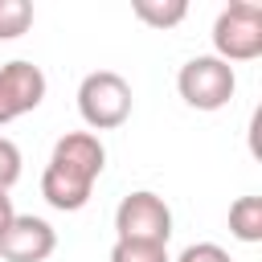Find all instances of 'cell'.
Here are the masks:
<instances>
[{"mask_svg":"<svg viewBox=\"0 0 262 262\" xmlns=\"http://www.w3.org/2000/svg\"><path fill=\"white\" fill-rule=\"evenodd\" d=\"M106 168V147L94 131H66L53 151L49 164L41 172V196L57 209V213H78L90 205L94 184Z\"/></svg>","mask_w":262,"mask_h":262,"instance_id":"1","label":"cell"},{"mask_svg":"<svg viewBox=\"0 0 262 262\" xmlns=\"http://www.w3.org/2000/svg\"><path fill=\"white\" fill-rule=\"evenodd\" d=\"M135 94L131 82L115 70H94L78 82V115L90 131H115L131 119Z\"/></svg>","mask_w":262,"mask_h":262,"instance_id":"2","label":"cell"},{"mask_svg":"<svg viewBox=\"0 0 262 262\" xmlns=\"http://www.w3.org/2000/svg\"><path fill=\"white\" fill-rule=\"evenodd\" d=\"M213 57L229 61H254L262 57V4L254 0H229L213 20Z\"/></svg>","mask_w":262,"mask_h":262,"instance_id":"3","label":"cell"},{"mask_svg":"<svg viewBox=\"0 0 262 262\" xmlns=\"http://www.w3.org/2000/svg\"><path fill=\"white\" fill-rule=\"evenodd\" d=\"M176 90H180V98H184L192 111H221V106H229V98H233V90H237V74H233V66H225L221 57L196 53V57H188V61L180 66Z\"/></svg>","mask_w":262,"mask_h":262,"instance_id":"4","label":"cell"},{"mask_svg":"<svg viewBox=\"0 0 262 262\" xmlns=\"http://www.w3.org/2000/svg\"><path fill=\"white\" fill-rule=\"evenodd\" d=\"M115 237L168 246V237H172V209H168V201L156 196L151 188L127 192L119 201V209H115Z\"/></svg>","mask_w":262,"mask_h":262,"instance_id":"5","label":"cell"},{"mask_svg":"<svg viewBox=\"0 0 262 262\" xmlns=\"http://www.w3.org/2000/svg\"><path fill=\"white\" fill-rule=\"evenodd\" d=\"M45 90H49V82H45L41 66H33L25 57L4 61L0 66V127L20 119V115H29V111H37Z\"/></svg>","mask_w":262,"mask_h":262,"instance_id":"6","label":"cell"},{"mask_svg":"<svg viewBox=\"0 0 262 262\" xmlns=\"http://www.w3.org/2000/svg\"><path fill=\"white\" fill-rule=\"evenodd\" d=\"M57 250V233L45 217L16 213L0 233V262H45Z\"/></svg>","mask_w":262,"mask_h":262,"instance_id":"7","label":"cell"},{"mask_svg":"<svg viewBox=\"0 0 262 262\" xmlns=\"http://www.w3.org/2000/svg\"><path fill=\"white\" fill-rule=\"evenodd\" d=\"M229 233L246 246L262 242V196H237L229 205Z\"/></svg>","mask_w":262,"mask_h":262,"instance_id":"8","label":"cell"},{"mask_svg":"<svg viewBox=\"0 0 262 262\" xmlns=\"http://www.w3.org/2000/svg\"><path fill=\"white\" fill-rule=\"evenodd\" d=\"M131 12L147 29H176L188 16V4L184 0H131Z\"/></svg>","mask_w":262,"mask_h":262,"instance_id":"9","label":"cell"},{"mask_svg":"<svg viewBox=\"0 0 262 262\" xmlns=\"http://www.w3.org/2000/svg\"><path fill=\"white\" fill-rule=\"evenodd\" d=\"M33 29V4L29 0H0V41H16Z\"/></svg>","mask_w":262,"mask_h":262,"instance_id":"10","label":"cell"},{"mask_svg":"<svg viewBox=\"0 0 262 262\" xmlns=\"http://www.w3.org/2000/svg\"><path fill=\"white\" fill-rule=\"evenodd\" d=\"M111 262H172V258H168V246L115 237V246H111Z\"/></svg>","mask_w":262,"mask_h":262,"instance_id":"11","label":"cell"},{"mask_svg":"<svg viewBox=\"0 0 262 262\" xmlns=\"http://www.w3.org/2000/svg\"><path fill=\"white\" fill-rule=\"evenodd\" d=\"M16 180H20V147L8 135H0V192H8Z\"/></svg>","mask_w":262,"mask_h":262,"instance_id":"12","label":"cell"},{"mask_svg":"<svg viewBox=\"0 0 262 262\" xmlns=\"http://www.w3.org/2000/svg\"><path fill=\"white\" fill-rule=\"evenodd\" d=\"M176 262H233V258H229V250H221L217 242H192V246L180 250Z\"/></svg>","mask_w":262,"mask_h":262,"instance_id":"13","label":"cell"},{"mask_svg":"<svg viewBox=\"0 0 262 262\" xmlns=\"http://www.w3.org/2000/svg\"><path fill=\"white\" fill-rule=\"evenodd\" d=\"M12 217H16V209H12V196H8V192H0V233L8 229V221H12Z\"/></svg>","mask_w":262,"mask_h":262,"instance_id":"14","label":"cell"}]
</instances>
